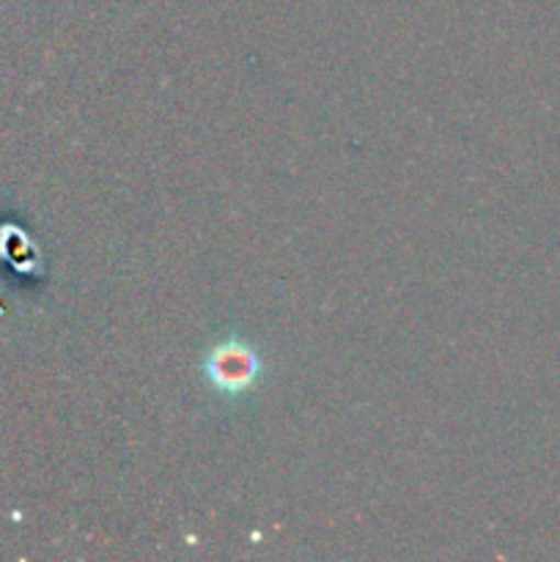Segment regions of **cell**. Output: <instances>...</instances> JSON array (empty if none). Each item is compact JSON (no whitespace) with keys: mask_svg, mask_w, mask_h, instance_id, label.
<instances>
[{"mask_svg":"<svg viewBox=\"0 0 560 562\" xmlns=\"http://www.w3.org/2000/svg\"><path fill=\"white\" fill-rule=\"evenodd\" d=\"M256 373V360L247 351L239 349H220L212 362V376L214 382L223 384L225 390H236L247 384Z\"/></svg>","mask_w":560,"mask_h":562,"instance_id":"cell-1","label":"cell"}]
</instances>
